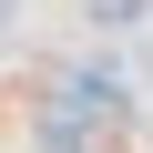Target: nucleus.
I'll return each instance as SVG.
<instances>
[{
    "label": "nucleus",
    "mask_w": 153,
    "mask_h": 153,
    "mask_svg": "<svg viewBox=\"0 0 153 153\" xmlns=\"http://www.w3.org/2000/svg\"><path fill=\"white\" fill-rule=\"evenodd\" d=\"M82 21H92V31H143L153 0H82Z\"/></svg>",
    "instance_id": "1"
},
{
    "label": "nucleus",
    "mask_w": 153,
    "mask_h": 153,
    "mask_svg": "<svg viewBox=\"0 0 153 153\" xmlns=\"http://www.w3.org/2000/svg\"><path fill=\"white\" fill-rule=\"evenodd\" d=\"M0 31H21V0H0Z\"/></svg>",
    "instance_id": "2"
}]
</instances>
